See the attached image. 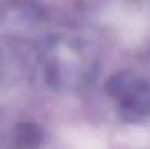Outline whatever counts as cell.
<instances>
[{
  "label": "cell",
  "instance_id": "6da1fadb",
  "mask_svg": "<svg viewBox=\"0 0 150 149\" xmlns=\"http://www.w3.org/2000/svg\"><path fill=\"white\" fill-rule=\"evenodd\" d=\"M140 79L134 78L132 74L128 73H120L109 77L105 81V91L111 96L117 98L121 102L127 96H129L136 90Z\"/></svg>",
  "mask_w": 150,
  "mask_h": 149
},
{
  "label": "cell",
  "instance_id": "7a4b0ae2",
  "mask_svg": "<svg viewBox=\"0 0 150 149\" xmlns=\"http://www.w3.org/2000/svg\"><path fill=\"white\" fill-rule=\"evenodd\" d=\"M15 136L17 143L25 148H37L42 141V131L37 124L30 121L18 123L15 129Z\"/></svg>",
  "mask_w": 150,
  "mask_h": 149
}]
</instances>
